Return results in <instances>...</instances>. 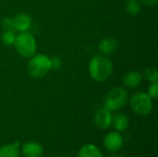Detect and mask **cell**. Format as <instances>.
<instances>
[{
  "label": "cell",
  "mask_w": 158,
  "mask_h": 157,
  "mask_svg": "<svg viewBox=\"0 0 158 157\" xmlns=\"http://www.w3.org/2000/svg\"><path fill=\"white\" fill-rule=\"evenodd\" d=\"M89 73L96 82H104L113 73V63L109 57L104 55L94 56L89 63Z\"/></svg>",
  "instance_id": "1"
},
{
  "label": "cell",
  "mask_w": 158,
  "mask_h": 157,
  "mask_svg": "<svg viewBox=\"0 0 158 157\" xmlns=\"http://www.w3.org/2000/svg\"><path fill=\"white\" fill-rule=\"evenodd\" d=\"M27 70L29 75L34 79H42L51 70L50 57L44 54L34 55L30 57Z\"/></svg>",
  "instance_id": "2"
},
{
  "label": "cell",
  "mask_w": 158,
  "mask_h": 157,
  "mask_svg": "<svg viewBox=\"0 0 158 157\" xmlns=\"http://www.w3.org/2000/svg\"><path fill=\"white\" fill-rule=\"evenodd\" d=\"M17 53L25 58H30L35 55L37 45L32 34L28 31L20 32L16 36V41L13 44Z\"/></svg>",
  "instance_id": "3"
},
{
  "label": "cell",
  "mask_w": 158,
  "mask_h": 157,
  "mask_svg": "<svg viewBox=\"0 0 158 157\" xmlns=\"http://www.w3.org/2000/svg\"><path fill=\"white\" fill-rule=\"evenodd\" d=\"M129 96L125 89L116 87L111 89L106 95L104 101V107L109 111H117L122 108L128 102Z\"/></svg>",
  "instance_id": "4"
},
{
  "label": "cell",
  "mask_w": 158,
  "mask_h": 157,
  "mask_svg": "<svg viewBox=\"0 0 158 157\" xmlns=\"http://www.w3.org/2000/svg\"><path fill=\"white\" fill-rule=\"evenodd\" d=\"M131 110L140 116H147L153 110V99L146 93H137L130 100Z\"/></svg>",
  "instance_id": "5"
},
{
  "label": "cell",
  "mask_w": 158,
  "mask_h": 157,
  "mask_svg": "<svg viewBox=\"0 0 158 157\" xmlns=\"http://www.w3.org/2000/svg\"><path fill=\"white\" fill-rule=\"evenodd\" d=\"M104 145L109 152H117L123 146V138L118 131H111L106 135Z\"/></svg>",
  "instance_id": "6"
},
{
  "label": "cell",
  "mask_w": 158,
  "mask_h": 157,
  "mask_svg": "<svg viewBox=\"0 0 158 157\" xmlns=\"http://www.w3.org/2000/svg\"><path fill=\"white\" fill-rule=\"evenodd\" d=\"M112 118H113V116L111 114V111L107 110L105 107L98 109L94 116L95 125L102 130H106L111 127Z\"/></svg>",
  "instance_id": "7"
},
{
  "label": "cell",
  "mask_w": 158,
  "mask_h": 157,
  "mask_svg": "<svg viewBox=\"0 0 158 157\" xmlns=\"http://www.w3.org/2000/svg\"><path fill=\"white\" fill-rule=\"evenodd\" d=\"M13 29L19 32L27 31L31 25V19L28 14L19 13L12 18Z\"/></svg>",
  "instance_id": "8"
},
{
  "label": "cell",
  "mask_w": 158,
  "mask_h": 157,
  "mask_svg": "<svg viewBox=\"0 0 158 157\" xmlns=\"http://www.w3.org/2000/svg\"><path fill=\"white\" fill-rule=\"evenodd\" d=\"M118 48V42L113 37H106L100 41L98 49L104 56H110L114 54Z\"/></svg>",
  "instance_id": "9"
},
{
  "label": "cell",
  "mask_w": 158,
  "mask_h": 157,
  "mask_svg": "<svg viewBox=\"0 0 158 157\" xmlns=\"http://www.w3.org/2000/svg\"><path fill=\"white\" fill-rule=\"evenodd\" d=\"M21 154L25 157H41L44 154V148L39 143L28 142L22 145Z\"/></svg>",
  "instance_id": "10"
},
{
  "label": "cell",
  "mask_w": 158,
  "mask_h": 157,
  "mask_svg": "<svg viewBox=\"0 0 158 157\" xmlns=\"http://www.w3.org/2000/svg\"><path fill=\"white\" fill-rule=\"evenodd\" d=\"M143 81V75L141 72L131 70L123 76V83L129 89H135L140 86Z\"/></svg>",
  "instance_id": "11"
},
{
  "label": "cell",
  "mask_w": 158,
  "mask_h": 157,
  "mask_svg": "<svg viewBox=\"0 0 158 157\" xmlns=\"http://www.w3.org/2000/svg\"><path fill=\"white\" fill-rule=\"evenodd\" d=\"M19 142L0 147V157H19Z\"/></svg>",
  "instance_id": "12"
},
{
  "label": "cell",
  "mask_w": 158,
  "mask_h": 157,
  "mask_svg": "<svg viewBox=\"0 0 158 157\" xmlns=\"http://www.w3.org/2000/svg\"><path fill=\"white\" fill-rule=\"evenodd\" d=\"M111 126L114 127V129L120 132V131H124L128 129L129 127V119L127 118V116L123 113H118L117 115H115L112 118V124Z\"/></svg>",
  "instance_id": "13"
},
{
  "label": "cell",
  "mask_w": 158,
  "mask_h": 157,
  "mask_svg": "<svg viewBox=\"0 0 158 157\" xmlns=\"http://www.w3.org/2000/svg\"><path fill=\"white\" fill-rule=\"evenodd\" d=\"M78 157H104L101 151L94 144H85L83 145L78 154Z\"/></svg>",
  "instance_id": "14"
},
{
  "label": "cell",
  "mask_w": 158,
  "mask_h": 157,
  "mask_svg": "<svg viewBox=\"0 0 158 157\" xmlns=\"http://www.w3.org/2000/svg\"><path fill=\"white\" fill-rule=\"evenodd\" d=\"M141 3L139 0H127L125 4V9L127 13L132 17H135L141 12Z\"/></svg>",
  "instance_id": "15"
},
{
  "label": "cell",
  "mask_w": 158,
  "mask_h": 157,
  "mask_svg": "<svg viewBox=\"0 0 158 157\" xmlns=\"http://www.w3.org/2000/svg\"><path fill=\"white\" fill-rule=\"evenodd\" d=\"M16 34L13 31H5L3 35H2V42L4 44L9 46L13 45L15 41H16Z\"/></svg>",
  "instance_id": "16"
},
{
  "label": "cell",
  "mask_w": 158,
  "mask_h": 157,
  "mask_svg": "<svg viewBox=\"0 0 158 157\" xmlns=\"http://www.w3.org/2000/svg\"><path fill=\"white\" fill-rule=\"evenodd\" d=\"M144 76H145V79L153 83V82H157L158 81V72L157 70L154 68H146L145 72H144Z\"/></svg>",
  "instance_id": "17"
},
{
  "label": "cell",
  "mask_w": 158,
  "mask_h": 157,
  "mask_svg": "<svg viewBox=\"0 0 158 157\" xmlns=\"http://www.w3.org/2000/svg\"><path fill=\"white\" fill-rule=\"evenodd\" d=\"M147 94L152 98V99H157L158 97V83L157 82H153L151 85L148 87Z\"/></svg>",
  "instance_id": "18"
},
{
  "label": "cell",
  "mask_w": 158,
  "mask_h": 157,
  "mask_svg": "<svg viewBox=\"0 0 158 157\" xmlns=\"http://www.w3.org/2000/svg\"><path fill=\"white\" fill-rule=\"evenodd\" d=\"M2 27L5 31H14L13 29V23H12V18L6 17L2 19Z\"/></svg>",
  "instance_id": "19"
},
{
  "label": "cell",
  "mask_w": 158,
  "mask_h": 157,
  "mask_svg": "<svg viewBox=\"0 0 158 157\" xmlns=\"http://www.w3.org/2000/svg\"><path fill=\"white\" fill-rule=\"evenodd\" d=\"M50 64H51V69H58L62 65V61L58 56H54L50 58Z\"/></svg>",
  "instance_id": "20"
},
{
  "label": "cell",
  "mask_w": 158,
  "mask_h": 157,
  "mask_svg": "<svg viewBox=\"0 0 158 157\" xmlns=\"http://www.w3.org/2000/svg\"><path fill=\"white\" fill-rule=\"evenodd\" d=\"M158 0H140V3L143 4L146 6H153L157 4Z\"/></svg>",
  "instance_id": "21"
},
{
  "label": "cell",
  "mask_w": 158,
  "mask_h": 157,
  "mask_svg": "<svg viewBox=\"0 0 158 157\" xmlns=\"http://www.w3.org/2000/svg\"><path fill=\"white\" fill-rule=\"evenodd\" d=\"M109 157H123L122 155H112L111 156Z\"/></svg>",
  "instance_id": "22"
}]
</instances>
